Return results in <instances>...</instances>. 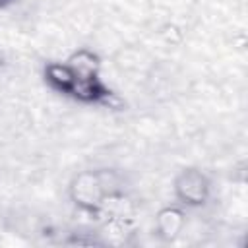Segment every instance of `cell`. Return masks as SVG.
Wrapping results in <instances>:
<instances>
[{
	"mask_svg": "<svg viewBox=\"0 0 248 248\" xmlns=\"http://www.w3.org/2000/svg\"><path fill=\"white\" fill-rule=\"evenodd\" d=\"M66 62L74 70V81L68 99L97 107H105L114 101V91L101 78V58L97 52L83 46L74 50Z\"/></svg>",
	"mask_w": 248,
	"mask_h": 248,
	"instance_id": "cell-2",
	"label": "cell"
},
{
	"mask_svg": "<svg viewBox=\"0 0 248 248\" xmlns=\"http://www.w3.org/2000/svg\"><path fill=\"white\" fill-rule=\"evenodd\" d=\"M43 81L46 83V87L50 91L68 99L70 89H72V81H74V70L70 68L68 62L50 60L43 66Z\"/></svg>",
	"mask_w": 248,
	"mask_h": 248,
	"instance_id": "cell-5",
	"label": "cell"
},
{
	"mask_svg": "<svg viewBox=\"0 0 248 248\" xmlns=\"http://www.w3.org/2000/svg\"><path fill=\"white\" fill-rule=\"evenodd\" d=\"M16 0H0V10H4V8H8V6H12Z\"/></svg>",
	"mask_w": 248,
	"mask_h": 248,
	"instance_id": "cell-6",
	"label": "cell"
},
{
	"mask_svg": "<svg viewBox=\"0 0 248 248\" xmlns=\"http://www.w3.org/2000/svg\"><path fill=\"white\" fill-rule=\"evenodd\" d=\"M118 194H122L120 176L110 169L79 170L68 184V198L72 205L89 217H101L108 200Z\"/></svg>",
	"mask_w": 248,
	"mask_h": 248,
	"instance_id": "cell-1",
	"label": "cell"
},
{
	"mask_svg": "<svg viewBox=\"0 0 248 248\" xmlns=\"http://www.w3.org/2000/svg\"><path fill=\"white\" fill-rule=\"evenodd\" d=\"M155 234L163 242H172L180 236V232L186 227V213L182 205H165L155 215Z\"/></svg>",
	"mask_w": 248,
	"mask_h": 248,
	"instance_id": "cell-4",
	"label": "cell"
},
{
	"mask_svg": "<svg viewBox=\"0 0 248 248\" xmlns=\"http://www.w3.org/2000/svg\"><path fill=\"white\" fill-rule=\"evenodd\" d=\"M172 192L182 207H203L211 198V178L198 167H184L172 180Z\"/></svg>",
	"mask_w": 248,
	"mask_h": 248,
	"instance_id": "cell-3",
	"label": "cell"
}]
</instances>
